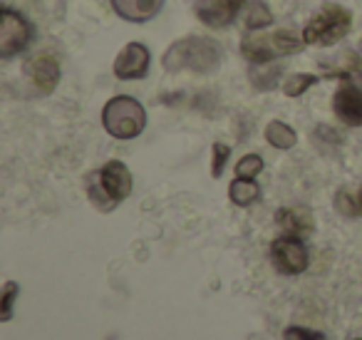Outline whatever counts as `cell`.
<instances>
[{
	"instance_id": "cell-1",
	"label": "cell",
	"mask_w": 362,
	"mask_h": 340,
	"mask_svg": "<svg viewBox=\"0 0 362 340\" xmlns=\"http://www.w3.org/2000/svg\"><path fill=\"white\" fill-rule=\"evenodd\" d=\"M221 62V47L211 38H181L164 52L166 72L192 70L197 75H211Z\"/></svg>"
},
{
	"instance_id": "cell-2",
	"label": "cell",
	"mask_w": 362,
	"mask_h": 340,
	"mask_svg": "<svg viewBox=\"0 0 362 340\" xmlns=\"http://www.w3.org/2000/svg\"><path fill=\"white\" fill-rule=\"evenodd\" d=\"M102 125L115 140H134L146 127V110L134 97H112L102 110Z\"/></svg>"
},
{
	"instance_id": "cell-3",
	"label": "cell",
	"mask_w": 362,
	"mask_h": 340,
	"mask_svg": "<svg viewBox=\"0 0 362 340\" xmlns=\"http://www.w3.org/2000/svg\"><path fill=\"white\" fill-rule=\"evenodd\" d=\"M350 26H352L350 11H345L342 6H325L303 28V40H305V45H315V47L335 45L337 40H342L350 33Z\"/></svg>"
},
{
	"instance_id": "cell-4",
	"label": "cell",
	"mask_w": 362,
	"mask_h": 340,
	"mask_svg": "<svg viewBox=\"0 0 362 340\" xmlns=\"http://www.w3.org/2000/svg\"><path fill=\"white\" fill-rule=\"evenodd\" d=\"M33 40V26L21 16V13L6 8L0 16V55L11 60L21 55Z\"/></svg>"
},
{
	"instance_id": "cell-5",
	"label": "cell",
	"mask_w": 362,
	"mask_h": 340,
	"mask_svg": "<svg viewBox=\"0 0 362 340\" xmlns=\"http://www.w3.org/2000/svg\"><path fill=\"white\" fill-rule=\"evenodd\" d=\"M271 259L281 273L298 276L308 268V249L298 236H281L271 244Z\"/></svg>"
},
{
	"instance_id": "cell-6",
	"label": "cell",
	"mask_w": 362,
	"mask_h": 340,
	"mask_svg": "<svg viewBox=\"0 0 362 340\" xmlns=\"http://www.w3.org/2000/svg\"><path fill=\"white\" fill-rule=\"evenodd\" d=\"M149 47L141 42H129L119 50L115 60V75L119 80H141L149 72Z\"/></svg>"
},
{
	"instance_id": "cell-7",
	"label": "cell",
	"mask_w": 362,
	"mask_h": 340,
	"mask_svg": "<svg viewBox=\"0 0 362 340\" xmlns=\"http://www.w3.org/2000/svg\"><path fill=\"white\" fill-rule=\"evenodd\" d=\"M25 75L40 90L42 95H50L60 82V62L52 52H37L25 62Z\"/></svg>"
},
{
	"instance_id": "cell-8",
	"label": "cell",
	"mask_w": 362,
	"mask_h": 340,
	"mask_svg": "<svg viewBox=\"0 0 362 340\" xmlns=\"http://www.w3.org/2000/svg\"><path fill=\"white\" fill-rule=\"evenodd\" d=\"M332 110H335L337 120L347 127H360L362 125V90L352 82H342L337 87L335 97H332Z\"/></svg>"
},
{
	"instance_id": "cell-9",
	"label": "cell",
	"mask_w": 362,
	"mask_h": 340,
	"mask_svg": "<svg viewBox=\"0 0 362 340\" xmlns=\"http://www.w3.org/2000/svg\"><path fill=\"white\" fill-rule=\"evenodd\" d=\"M243 3H246V0H199L197 16L204 26L218 30V28L231 26L238 8H241Z\"/></svg>"
},
{
	"instance_id": "cell-10",
	"label": "cell",
	"mask_w": 362,
	"mask_h": 340,
	"mask_svg": "<svg viewBox=\"0 0 362 340\" xmlns=\"http://www.w3.org/2000/svg\"><path fill=\"white\" fill-rule=\"evenodd\" d=\"M100 176H102V184H105L107 194H110L117 204L124 201L127 196L132 194V174L124 162H117V159L107 162L100 169Z\"/></svg>"
},
{
	"instance_id": "cell-11",
	"label": "cell",
	"mask_w": 362,
	"mask_h": 340,
	"mask_svg": "<svg viewBox=\"0 0 362 340\" xmlns=\"http://www.w3.org/2000/svg\"><path fill=\"white\" fill-rule=\"evenodd\" d=\"M276 221L288 236H308L313 234L315 224H313V214L305 206H286L276 214Z\"/></svg>"
},
{
	"instance_id": "cell-12",
	"label": "cell",
	"mask_w": 362,
	"mask_h": 340,
	"mask_svg": "<svg viewBox=\"0 0 362 340\" xmlns=\"http://www.w3.org/2000/svg\"><path fill=\"white\" fill-rule=\"evenodd\" d=\"M164 0H112V8L119 18L129 23H146L159 16Z\"/></svg>"
},
{
	"instance_id": "cell-13",
	"label": "cell",
	"mask_w": 362,
	"mask_h": 340,
	"mask_svg": "<svg viewBox=\"0 0 362 340\" xmlns=\"http://www.w3.org/2000/svg\"><path fill=\"white\" fill-rule=\"evenodd\" d=\"M241 52L246 55V60H251L253 65H263V62H271L276 55H281L273 42V35H246L241 42Z\"/></svg>"
},
{
	"instance_id": "cell-14",
	"label": "cell",
	"mask_w": 362,
	"mask_h": 340,
	"mask_svg": "<svg viewBox=\"0 0 362 340\" xmlns=\"http://www.w3.org/2000/svg\"><path fill=\"white\" fill-rule=\"evenodd\" d=\"M228 199L236 206H253L261 199V189H258V184L253 179H241V176H236V179L231 181V186H228Z\"/></svg>"
},
{
	"instance_id": "cell-15",
	"label": "cell",
	"mask_w": 362,
	"mask_h": 340,
	"mask_svg": "<svg viewBox=\"0 0 362 340\" xmlns=\"http://www.w3.org/2000/svg\"><path fill=\"white\" fill-rule=\"evenodd\" d=\"M266 142L271 147H276V149H293L298 142V135L286 122L273 120V122H268V127H266Z\"/></svg>"
},
{
	"instance_id": "cell-16",
	"label": "cell",
	"mask_w": 362,
	"mask_h": 340,
	"mask_svg": "<svg viewBox=\"0 0 362 340\" xmlns=\"http://www.w3.org/2000/svg\"><path fill=\"white\" fill-rule=\"evenodd\" d=\"M278 77H281V67L278 65H268V62H263V65H253L251 85L258 87L261 92H268L278 85Z\"/></svg>"
},
{
	"instance_id": "cell-17",
	"label": "cell",
	"mask_w": 362,
	"mask_h": 340,
	"mask_svg": "<svg viewBox=\"0 0 362 340\" xmlns=\"http://www.w3.org/2000/svg\"><path fill=\"white\" fill-rule=\"evenodd\" d=\"M87 194H90L92 204H95L100 211H112V209H115V204H117V201L112 199L110 194H107L105 184H102V176H100V171H95V174H92L90 179H87Z\"/></svg>"
},
{
	"instance_id": "cell-18",
	"label": "cell",
	"mask_w": 362,
	"mask_h": 340,
	"mask_svg": "<svg viewBox=\"0 0 362 340\" xmlns=\"http://www.w3.org/2000/svg\"><path fill=\"white\" fill-rule=\"evenodd\" d=\"M243 23H246L248 30H263V28H268V26L273 23V13L268 11L266 3L256 0V3H251V6L246 8V16H243Z\"/></svg>"
},
{
	"instance_id": "cell-19",
	"label": "cell",
	"mask_w": 362,
	"mask_h": 340,
	"mask_svg": "<svg viewBox=\"0 0 362 340\" xmlns=\"http://www.w3.org/2000/svg\"><path fill=\"white\" fill-rule=\"evenodd\" d=\"M335 209L342 216H360L362 214V194L350 189H340L335 194Z\"/></svg>"
},
{
	"instance_id": "cell-20",
	"label": "cell",
	"mask_w": 362,
	"mask_h": 340,
	"mask_svg": "<svg viewBox=\"0 0 362 340\" xmlns=\"http://www.w3.org/2000/svg\"><path fill=\"white\" fill-rule=\"evenodd\" d=\"M317 82V75H310V72H298V75H291L286 82H283V95L286 97H300L305 95L308 87H313Z\"/></svg>"
},
{
	"instance_id": "cell-21",
	"label": "cell",
	"mask_w": 362,
	"mask_h": 340,
	"mask_svg": "<svg viewBox=\"0 0 362 340\" xmlns=\"http://www.w3.org/2000/svg\"><path fill=\"white\" fill-rule=\"evenodd\" d=\"M21 295V285L16 280H8L3 285V298H0V320H11L13 318V305H16V298Z\"/></svg>"
},
{
	"instance_id": "cell-22",
	"label": "cell",
	"mask_w": 362,
	"mask_h": 340,
	"mask_svg": "<svg viewBox=\"0 0 362 340\" xmlns=\"http://www.w3.org/2000/svg\"><path fill=\"white\" fill-rule=\"evenodd\" d=\"M273 42H276L281 55H293V52L303 50V45H305V40H300V38L293 35V33H288V30L276 33V35H273Z\"/></svg>"
},
{
	"instance_id": "cell-23",
	"label": "cell",
	"mask_w": 362,
	"mask_h": 340,
	"mask_svg": "<svg viewBox=\"0 0 362 340\" xmlns=\"http://www.w3.org/2000/svg\"><path fill=\"white\" fill-rule=\"evenodd\" d=\"M263 169V159L258 154H246L238 159L236 164V176H241V179H256L258 174H261Z\"/></svg>"
},
{
	"instance_id": "cell-24",
	"label": "cell",
	"mask_w": 362,
	"mask_h": 340,
	"mask_svg": "<svg viewBox=\"0 0 362 340\" xmlns=\"http://www.w3.org/2000/svg\"><path fill=\"white\" fill-rule=\"evenodd\" d=\"M228 154H231V149H228V144H223V142H216V144L211 147V176L214 179H218V176L223 174V166H226V162H228Z\"/></svg>"
},
{
	"instance_id": "cell-25",
	"label": "cell",
	"mask_w": 362,
	"mask_h": 340,
	"mask_svg": "<svg viewBox=\"0 0 362 340\" xmlns=\"http://www.w3.org/2000/svg\"><path fill=\"white\" fill-rule=\"evenodd\" d=\"M283 340H325L320 333H315V330L310 328H300V325H291V328H286V333H283Z\"/></svg>"
},
{
	"instance_id": "cell-26",
	"label": "cell",
	"mask_w": 362,
	"mask_h": 340,
	"mask_svg": "<svg viewBox=\"0 0 362 340\" xmlns=\"http://www.w3.org/2000/svg\"><path fill=\"white\" fill-rule=\"evenodd\" d=\"M352 340H362V338H352Z\"/></svg>"
}]
</instances>
